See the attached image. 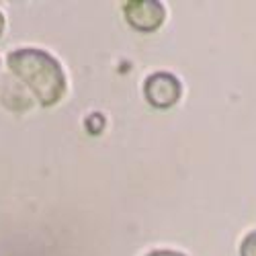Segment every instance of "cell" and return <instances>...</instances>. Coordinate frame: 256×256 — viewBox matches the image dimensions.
I'll list each match as a JSON object with an SVG mask.
<instances>
[{
	"label": "cell",
	"instance_id": "obj_1",
	"mask_svg": "<svg viewBox=\"0 0 256 256\" xmlns=\"http://www.w3.org/2000/svg\"><path fill=\"white\" fill-rule=\"evenodd\" d=\"M10 70L27 82V86L37 94V98L46 106L58 102L66 90V80H64L60 64L37 50H20L10 54L8 58Z\"/></svg>",
	"mask_w": 256,
	"mask_h": 256
},
{
	"label": "cell",
	"instance_id": "obj_3",
	"mask_svg": "<svg viewBox=\"0 0 256 256\" xmlns=\"http://www.w3.org/2000/svg\"><path fill=\"white\" fill-rule=\"evenodd\" d=\"M164 8L162 4L154 2V0H142V2H130L125 8L127 20L140 31H154L160 27L164 20Z\"/></svg>",
	"mask_w": 256,
	"mask_h": 256
},
{
	"label": "cell",
	"instance_id": "obj_6",
	"mask_svg": "<svg viewBox=\"0 0 256 256\" xmlns=\"http://www.w3.org/2000/svg\"><path fill=\"white\" fill-rule=\"evenodd\" d=\"M2 23L4 20H2V14H0V33H2Z\"/></svg>",
	"mask_w": 256,
	"mask_h": 256
},
{
	"label": "cell",
	"instance_id": "obj_4",
	"mask_svg": "<svg viewBox=\"0 0 256 256\" xmlns=\"http://www.w3.org/2000/svg\"><path fill=\"white\" fill-rule=\"evenodd\" d=\"M242 256H256V232L244 240L242 244Z\"/></svg>",
	"mask_w": 256,
	"mask_h": 256
},
{
	"label": "cell",
	"instance_id": "obj_5",
	"mask_svg": "<svg viewBox=\"0 0 256 256\" xmlns=\"http://www.w3.org/2000/svg\"><path fill=\"white\" fill-rule=\"evenodd\" d=\"M152 256H182V254H178V252H154Z\"/></svg>",
	"mask_w": 256,
	"mask_h": 256
},
{
	"label": "cell",
	"instance_id": "obj_2",
	"mask_svg": "<svg viewBox=\"0 0 256 256\" xmlns=\"http://www.w3.org/2000/svg\"><path fill=\"white\" fill-rule=\"evenodd\" d=\"M178 96H180V84L172 74L158 72L146 80V98L158 109L172 106L178 100Z\"/></svg>",
	"mask_w": 256,
	"mask_h": 256
}]
</instances>
